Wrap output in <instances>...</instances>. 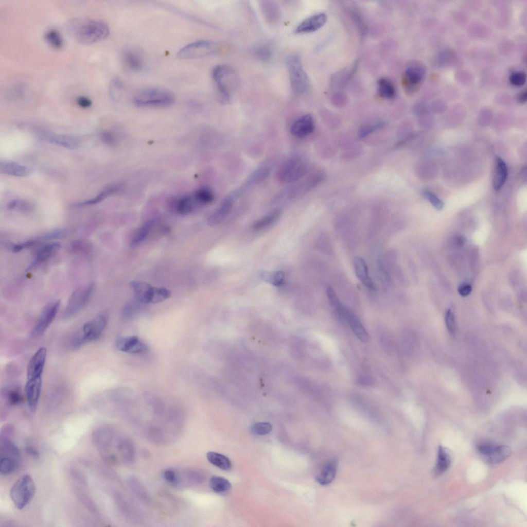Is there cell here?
I'll use <instances>...</instances> for the list:
<instances>
[{"instance_id": "obj_4", "label": "cell", "mask_w": 527, "mask_h": 527, "mask_svg": "<svg viewBox=\"0 0 527 527\" xmlns=\"http://www.w3.org/2000/svg\"><path fill=\"white\" fill-rule=\"evenodd\" d=\"M36 490V485L32 478L28 475H24L20 477L11 487L10 496L15 507L22 510L33 498Z\"/></svg>"}, {"instance_id": "obj_16", "label": "cell", "mask_w": 527, "mask_h": 527, "mask_svg": "<svg viewBox=\"0 0 527 527\" xmlns=\"http://www.w3.org/2000/svg\"><path fill=\"white\" fill-rule=\"evenodd\" d=\"M202 206L194 191L177 199L173 203L174 210L182 215L191 213L198 207Z\"/></svg>"}, {"instance_id": "obj_3", "label": "cell", "mask_w": 527, "mask_h": 527, "mask_svg": "<svg viewBox=\"0 0 527 527\" xmlns=\"http://www.w3.org/2000/svg\"><path fill=\"white\" fill-rule=\"evenodd\" d=\"M307 164L304 157L293 154L286 160L280 165L277 172V178L283 183L297 182L306 173Z\"/></svg>"}, {"instance_id": "obj_15", "label": "cell", "mask_w": 527, "mask_h": 527, "mask_svg": "<svg viewBox=\"0 0 527 527\" xmlns=\"http://www.w3.org/2000/svg\"><path fill=\"white\" fill-rule=\"evenodd\" d=\"M341 321L347 323L357 337L363 342L369 340V335L358 317L346 306L341 316Z\"/></svg>"}, {"instance_id": "obj_42", "label": "cell", "mask_w": 527, "mask_h": 527, "mask_svg": "<svg viewBox=\"0 0 527 527\" xmlns=\"http://www.w3.org/2000/svg\"><path fill=\"white\" fill-rule=\"evenodd\" d=\"M10 209H15L24 212H29L32 210L33 205L28 201L20 200H14L10 201L8 204Z\"/></svg>"}, {"instance_id": "obj_36", "label": "cell", "mask_w": 527, "mask_h": 527, "mask_svg": "<svg viewBox=\"0 0 527 527\" xmlns=\"http://www.w3.org/2000/svg\"><path fill=\"white\" fill-rule=\"evenodd\" d=\"M424 74V68L418 65H411L405 71V79L410 85H414L419 83Z\"/></svg>"}, {"instance_id": "obj_31", "label": "cell", "mask_w": 527, "mask_h": 527, "mask_svg": "<svg viewBox=\"0 0 527 527\" xmlns=\"http://www.w3.org/2000/svg\"><path fill=\"white\" fill-rule=\"evenodd\" d=\"M207 460L213 465L224 470L231 468L230 460L225 455L214 451H209L206 454Z\"/></svg>"}, {"instance_id": "obj_49", "label": "cell", "mask_w": 527, "mask_h": 527, "mask_svg": "<svg viewBox=\"0 0 527 527\" xmlns=\"http://www.w3.org/2000/svg\"><path fill=\"white\" fill-rule=\"evenodd\" d=\"M510 82L516 86L523 85L526 81V74L524 72H517L512 74L510 77Z\"/></svg>"}, {"instance_id": "obj_21", "label": "cell", "mask_w": 527, "mask_h": 527, "mask_svg": "<svg viewBox=\"0 0 527 527\" xmlns=\"http://www.w3.org/2000/svg\"><path fill=\"white\" fill-rule=\"evenodd\" d=\"M116 347L119 350L131 354H136L147 350L146 345L136 336L120 337L116 343Z\"/></svg>"}, {"instance_id": "obj_38", "label": "cell", "mask_w": 527, "mask_h": 527, "mask_svg": "<svg viewBox=\"0 0 527 527\" xmlns=\"http://www.w3.org/2000/svg\"><path fill=\"white\" fill-rule=\"evenodd\" d=\"M194 192L202 206L212 203L215 199V195L213 191L208 187H201L195 190Z\"/></svg>"}, {"instance_id": "obj_6", "label": "cell", "mask_w": 527, "mask_h": 527, "mask_svg": "<svg viewBox=\"0 0 527 527\" xmlns=\"http://www.w3.org/2000/svg\"><path fill=\"white\" fill-rule=\"evenodd\" d=\"M287 63L293 92L298 95L305 93L309 87V79L300 57L297 55H291L288 58Z\"/></svg>"}, {"instance_id": "obj_26", "label": "cell", "mask_w": 527, "mask_h": 527, "mask_svg": "<svg viewBox=\"0 0 527 527\" xmlns=\"http://www.w3.org/2000/svg\"><path fill=\"white\" fill-rule=\"evenodd\" d=\"M337 469V460L331 459L323 465L318 473L316 476L317 481L323 485L329 484L333 481L336 476Z\"/></svg>"}, {"instance_id": "obj_56", "label": "cell", "mask_w": 527, "mask_h": 527, "mask_svg": "<svg viewBox=\"0 0 527 527\" xmlns=\"http://www.w3.org/2000/svg\"><path fill=\"white\" fill-rule=\"evenodd\" d=\"M103 138L110 144H113L115 143V138L112 135L109 133H106L104 134Z\"/></svg>"}, {"instance_id": "obj_17", "label": "cell", "mask_w": 527, "mask_h": 527, "mask_svg": "<svg viewBox=\"0 0 527 527\" xmlns=\"http://www.w3.org/2000/svg\"><path fill=\"white\" fill-rule=\"evenodd\" d=\"M314 120L310 114L304 115L296 119L292 124L290 132L295 137L303 138L313 132Z\"/></svg>"}, {"instance_id": "obj_28", "label": "cell", "mask_w": 527, "mask_h": 527, "mask_svg": "<svg viewBox=\"0 0 527 527\" xmlns=\"http://www.w3.org/2000/svg\"><path fill=\"white\" fill-rule=\"evenodd\" d=\"M171 295V292L165 288H157L152 286L148 289L143 303L155 304L160 303Z\"/></svg>"}, {"instance_id": "obj_8", "label": "cell", "mask_w": 527, "mask_h": 527, "mask_svg": "<svg viewBox=\"0 0 527 527\" xmlns=\"http://www.w3.org/2000/svg\"><path fill=\"white\" fill-rule=\"evenodd\" d=\"M94 288L93 284H91L75 290L68 301L64 311V317H71L81 310L90 300Z\"/></svg>"}, {"instance_id": "obj_55", "label": "cell", "mask_w": 527, "mask_h": 527, "mask_svg": "<svg viewBox=\"0 0 527 527\" xmlns=\"http://www.w3.org/2000/svg\"><path fill=\"white\" fill-rule=\"evenodd\" d=\"M256 54L259 57L265 59L269 57L270 52L267 48L262 47L257 49Z\"/></svg>"}, {"instance_id": "obj_52", "label": "cell", "mask_w": 527, "mask_h": 527, "mask_svg": "<svg viewBox=\"0 0 527 527\" xmlns=\"http://www.w3.org/2000/svg\"><path fill=\"white\" fill-rule=\"evenodd\" d=\"M164 477L165 480L171 485H176L178 483V476L173 469H166L164 472Z\"/></svg>"}, {"instance_id": "obj_41", "label": "cell", "mask_w": 527, "mask_h": 527, "mask_svg": "<svg viewBox=\"0 0 527 527\" xmlns=\"http://www.w3.org/2000/svg\"><path fill=\"white\" fill-rule=\"evenodd\" d=\"M51 142L59 146L69 149H74L79 145L78 142L75 139L67 136H57L52 138Z\"/></svg>"}, {"instance_id": "obj_53", "label": "cell", "mask_w": 527, "mask_h": 527, "mask_svg": "<svg viewBox=\"0 0 527 527\" xmlns=\"http://www.w3.org/2000/svg\"><path fill=\"white\" fill-rule=\"evenodd\" d=\"M458 290L461 296L466 297L471 293L472 287L469 284L464 283L460 285Z\"/></svg>"}, {"instance_id": "obj_9", "label": "cell", "mask_w": 527, "mask_h": 527, "mask_svg": "<svg viewBox=\"0 0 527 527\" xmlns=\"http://www.w3.org/2000/svg\"><path fill=\"white\" fill-rule=\"evenodd\" d=\"M107 323L108 317L106 314H100L86 322L78 331L84 344L97 339L106 328Z\"/></svg>"}, {"instance_id": "obj_29", "label": "cell", "mask_w": 527, "mask_h": 527, "mask_svg": "<svg viewBox=\"0 0 527 527\" xmlns=\"http://www.w3.org/2000/svg\"><path fill=\"white\" fill-rule=\"evenodd\" d=\"M451 459L448 450L441 445L438 449L437 463L434 468V473L438 476L445 472L449 467Z\"/></svg>"}, {"instance_id": "obj_27", "label": "cell", "mask_w": 527, "mask_h": 527, "mask_svg": "<svg viewBox=\"0 0 527 527\" xmlns=\"http://www.w3.org/2000/svg\"><path fill=\"white\" fill-rule=\"evenodd\" d=\"M507 175V169L505 162L499 156L496 158L493 187L499 191L505 183Z\"/></svg>"}, {"instance_id": "obj_7", "label": "cell", "mask_w": 527, "mask_h": 527, "mask_svg": "<svg viewBox=\"0 0 527 527\" xmlns=\"http://www.w3.org/2000/svg\"><path fill=\"white\" fill-rule=\"evenodd\" d=\"M217 50L214 42L200 40L190 43L181 48L177 52L180 59H191L205 57L213 55Z\"/></svg>"}, {"instance_id": "obj_30", "label": "cell", "mask_w": 527, "mask_h": 527, "mask_svg": "<svg viewBox=\"0 0 527 527\" xmlns=\"http://www.w3.org/2000/svg\"><path fill=\"white\" fill-rule=\"evenodd\" d=\"M121 185L119 184L109 185L103 189L95 197L88 200L77 204L79 206L92 205L100 202L109 196L114 194L119 190Z\"/></svg>"}, {"instance_id": "obj_48", "label": "cell", "mask_w": 527, "mask_h": 527, "mask_svg": "<svg viewBox=\"0 0 527 527\" xmlns=\"http://www.w3.org/2000/svg\"><path fill=\"white\" fill-rule=\"evenodd\" d=\"M445 322L448 331L453 334L455 331V321L453 312L448 309L445 314Z\"/></svg>"}, {"instance_id": "obj_18", "label": "cell", "mask_w": 527, "mask_h": 527, "mask_svg": "<svg viewBox=\"0 0 527 527\" xmlns=\"http://www.w3.org/2000/svg\"><path fill=\"white\" fill-rule=\"evenodd\" d=\"M121 62L126 69L137 72L142 69L144 58L139 51L133 48L124 50L121 54Z\"/></svg>"}, {"instance_id": "obj_40", "label": "cell", "mask_w": 527, "mask_h": 527, "mask_svg": "<svg viewBox=\"0 0 527 527\" xmlns=\"http://www.w3.org/2000/svg\"><path fill=\"white\" fill-rule=\"evenodd\" d=\"M122 89L121 81L117 78L113 79L109 86V92L111 98L115 100H118L121 96Z\"/></svg>"}, {"instance_id": "obj_11", "label": "cell", "mask_w": 527, "mask_h": 527, "mask_svg": "<svg viewBox=\"0 0 527 527\" xmlns=\"http://www.w3.org/2000/svg\"><path fill=\"white\" fill-rule=\"evenodd\" d=\"M478 452L491 464L503 462L511 454L510 448L506 445H494L489 443H483L477 446Z\"/></svg>"}, {"instance_id": "obj_51", "label": "cell", "mask_w": 527, "mask_h": 527, "mask_svg": "<svg viewBox=\"0 0 527 527\" xmlns=\"http://www.w3.org/2000/svg\"><path fill=\"white\" fill-rule=\"evenodd\" d=\"M271 283L276 286L282 285L285 280V273L283 271H278L275 272L270 276L268 278Z\"/></svg>"}, {"instance_id": "obj_54", "label": "cell", "mask_w": 527, "mask_h": 527, "mask_svg": "<svg viewBox=\"0 0 527 527\" xmlns=\"http://www.w3.org/2000/svg\"><path fill=\"white\" fill-rule=\"evenodd\" d=\"M78 104L83 108H87L91 106V100L85 96H80L77 99Z\"/></svg>"}, {"instance_id": "obj_50", "label": "cell", "mask_w": 527, "mask_h": 527, "mask_svg": "<svg viewBox=\"0 0 527 527\" xmlns=\"http://www.w3.org/2000/svg\"><path fill=\"white\" fill-rule=\"evenodd\" d=\"M383 126V123L379 122L374 124L365 125L362 127L359 131V135L360 137H363L370 134L373 131L380 128Z\"/></svg>"}, {"instance_id": "obj_33", "label": "cell", "mask_w": 527, "mask_h": 527, "mask_svg": "<svg viewBox=\"0 0 527 527\" xmlns=\"http://www.w3.org/2000/svg\"><path fill=\"white\" fill-rule=\"evenodd\" d=\"M154 225V221L150 220L144 223L136 231L131 243V247L139 245L148 235Z\"/></svg>"}, {"instance_id": "obj_10", "label": "cell", "mask_w": 527, "mask_h": 527, "mask_svg": "<svg viewBox=\"0 0 527 527\" xmlns=\"http://www.w3.org/2000/svg\"><path fill=\"white\" fill-rule=\"evenodd\" d=\"M60 305V301L57 300L45 306L37 323L31 331V337L37 338L45 332L55 318Z\"/></svg>"}, {"instance_id": "obj_25", "label": "cell", "mask_w": 527, "mask_h": 527, "mask_svg": "<svg viewBox=\"0 0 527 527\" xmlns=\"http://www.w3.org/2000/svg\"><path fill=\"white\" fill-rule=\"evenodd\" d=\"M0 171L10 175L25 177L31 173V169L16 162L4 160L0 163Z\"/></svg>"}, {"instance_id": "obj_37", "label": "cell", "mask_w": 527, "mask_h": 527, "mask_svg": "<svg viewBox=\"0 0 527 527\" xmlns=\"http://www.w3.org/2000/svg\"><path fill=\"white\" fill-rule=\"evenodd\" d=\"M280 215L279 209H275L268 214L256 221L253 225L255 230H260L270 225L274 222Z\"/></svg>"}, {"instance_id": "obj_5", "label": "cell", "mask_w": 527, "mask_h": 527, "mask_svg": "<svg viewBox=\"0 0 527 527\" xmlns=\"http://www.w3.org/2000/svg\"><path fill=\"white\" fill-rule=\"evenodd\" d=\"M212 76L223 100L229 101L237 82L234 71L227 65H217L213 69Z\"/></svg>"}, {"instance_id": "obj_2", "label": "cell", "mask_w": 527, "mask_h": 527, "mask_svg": "<svg viewBox=\"0 0 527 527\" xmlns=\"http://www.w3.org/2000/svg\"><path fill=\"white\" fill-rule=\"evenodd\" d=\"M175 100L174 94L161 87L150 86L137 92L134 97L135 104L140 107H167Z\"/></svg>"}, {"instance_id": "obj_24", "label": "cell", "mask_w": 527, "mask_h": 527, "mask_svg": "<svg viewBox=\"0 0 527 527\" xmlns=\"http://www.w3.org/2000/svg\"><path fill=\"white\" fill-rule=\"evenodd\" d=\"M356 275L359 280L367 289L375 290V284L371 278L365 261L360 256H356L354 260Z\"/></svg>"}, {"instance_id": "obj_46", "label": "cell", "mask_w": 527, "mask_h": 527, "mask_svg": "<svg viewBox=\"0 0 527 527\" xmlns=\"http://www.w3.org/2000/svg\"><path fill=\"white\" fill-rule=\"evenodd\" d=\"M39 241V239L38 238L36 239H30L24 242L12 244L10 246V248L13 252H18L25 249L34 245L38 243Z\"/></svg>"}, {"instance_id": "obj_47", "label": "cell", "mask_w": 527, "mask_h": 527, "mask_svg": "<svg viewBox=\"0 0 527 527\" xmlns=\"http://www.w3.org/2000/svg\"><path fill=\"white\" fill-rule=\"evenodd\" d=\"M67 234V231L64 229H58L52 231L42 236L39 240H51L63 238Z\"/></svg>"}, {"instance_id": "obj_13", "label": "cell", "mask_w": 527, "mask_h": 527, "mask_svg": "<svg viewBox=\"0 0 527 527\" xmlns=\"http://www.w3.org/2000/svg\"><path fill=\"white\" fill-rule=\"evenodd\" d=\"M271 168L267 165H262L256 168L248 177L243 184L232 192L237 198L252 187L260 184L269 176Z\"/></svg>"}, {"instance_id": "obj_34", "label": "cell", "mask_w": 527, "mask_h": 527, "mask_svg": "<svg viewBox=\"0 0 527 527\" xmlns=\"http://www.w3.org/2000/svg\"><path fill=\"white\" fill-rule=\"evenodd\" d=\"M210 488L215 493L224 494L229 491L231 488V484L226 479L217 476H212L209 482Z\"/></svg>"}, {"instance_id": "obj_35", "label": "cell", "mask_w": 527, "mask_h": 527, "mask_svg": "<svg viewBox=\"0 0 527 527\" xmlns=\"http://www.w3.org/2000/svg\"><path fill=\"white\" fill-rule=\"evenodd\" d=\"M378 91L379 95L385 99H393L396 95V90L393 83L387 78L379 80Z\"/></svg>"}, {"instance_id": "obj_58", "label": "cell", "mask_w": 527, "mask_h": 527, "mask_svg": "<svg viewBox=\"0 0 527 527\" xmlns=\"http://www.w3.org/2000/svg\"><path fill=\"white\" fill-rule=\"evenodd\" d=\"M518 99L519 102L523 103L526 101V90L521 92L518 95Z\"/></svg>"}, {"instance_id": "obj_23", "label": "cell", "mask_w": 527, "mask_h": 527, "mask_svg": "<svg viewBox=\"0 0 527 527\" xmlns=\"http://www.w3.org/2000/svg\"><path fill=\"white\" fill-rule=\"evenodd\" d=\"M60 248V244L56 242L48 243L42 245L36 252L33 259L27 268V270H31L37 266L48 259Z\"/></svg>"}, {"instance_id": "obj_45", "label": "cell", "mask_w": 527, "mask_h": 527, "mask_svg": "<svg viewBox=\"0 0 527 527\" xmlns=\"http://www.w3.org/2000/svg\"><path fill=\"white\" fill-rule=\"evenodd\" d=\"M425 197L431 203V204L437 210L442 209L444 207V203L435 195L429 190H426L423 191Z\"/></svg>"}, {"instance_id": "obj_19", "label": "cell", "mask_w": 527, "mask_h": 527, "mask_svg": "<svg viewBox=\"0 0 527 527\" xmlns=\"http://www.w3.org/2000/svg\"><path fill=\"white\" fill-rule=\"evenodd\" d=\"M235 199L231 194L226 196L218 208L209 216L208 225L214 226L223 221L231 211Z\"/></svg>"}, {"instance_id": "obj_22", "label": "cell", "mask_w": 527, "mask_h": 527, "mask_svg": "<svg viewBox=\"0 0 527 527\" xmlns=\"http://www.w3.org/2000/svg\"><path fill=\"white\" fill-rule=\"evenodd\" d=\"M327 16L325 13H320L307 17L303 21L296 27L297 33H310L317 31L326 23Z\"/></svg>"}, {"instance_id": "obj_14", "label": "cell", "mask_w": 527, "mask_h": 527, "mask_svg": "<svg viewBox=\"0 0 527 527\" xmlns=\"http://www.w3.org/2000/svg\"><path fill=\"white\" fill-rule=\"evenodd\" d=\"M47 355L45 347L39 348L30 359L27 367V379L42 377Z\"/></svg>"}, {"instance_id": "obj_44", "label": "cell", "mask_w": 527, "mask_h": 527, "mask_svg": "<svg viewBox=\"0 0 527 527\" xmlns=\"http://www.w3.org/2000/svg\"><path fill=\"white\" fill-rule=\"evenodd\" d=\"M8 403L10 405H16L21 402L22 396L20 390L14 388L9 390L6 395Z\"/></svg>"}, {"instance_id": "obj_1", "label": "cell", "mask_w": 527, "mask_h": 527, "mask_svg": "<svg viewBox=\"0 0 527 527\" xmlns=\"http://www.w3.org/2000/svg\"><path fill=\"white\" fill-rule=\"evenodd\" d=\"M66 29L75 40L84 44L101 41L110 33L109 27L105 22L92 18H73L66 23Z\"/></svg>"}, {"instance_id": "obj_57", "label": "cell", "mask_w": 527, "mask_h": 527, "mask_svg": "<svg viewBox=\"0 0 527 527\" xmlns=\"http://www.w3.org/2000/svg\"><path fill=\"white\" fill-rule=\"evenodd\" d=\"M359 381L361 384L363 385L372 384L373 383V381L371 378L365 377L360 378Z\"/></svg>"}, {"instance_id": "obj_12", "label": "cell", "mask_w": 527, "mask_h": 527, "mask_svg": "<svg viewBox=\"0 0 527 527\" xmlns=\"http://www.w3.org/2000/svg\"><path fill=\"white\" fill-rule=\"evenodd\" d=\"M321 179V177L317 175L293 184L277 194L275 197V200H286L297 198L314 187L320 182Z\"/></svg>"}, {"instance_id": "obj_43", "label": "cell", "mask_w": 527, "mask_h": 527, "mask_svg": "<svg viewBox=\"0 0 527 527\" xmlns=\"http://www.w3.org/2000/svg\"><path fill=\"white\" fill-rule=\"evenodd\" d=\"M272 429V426L268 422H259L255 424L251 428L254 434L264 435L269 434Z\"/></svg>"}, {"instance_id": "obj_39", "label": "cell", "mask_w": 527, "mask_h": 527, "mask_svg": "<svg viewBox=\"0 0 527 527\" xmlns=\"http://www.w3.org/2000/svg\"><path fill=\"white\" fill-rule=\"evenodd\" d=\"M19 464V462L9 458L1 457L0 472L5 475L12 472Z\"/></svg>"}, {"instance_id": "obj_32", "label": "cell", "mask_w": 527, "mask_h": 527, "mask_svg": "<svg viewBox=\"0 0 527 527\" xmlns=\"http://www.w3.org/2000/svg\"><path fill=\"white\" fill-rule=\"evenodd\" d=\"M46 43L55 49H60L64 45V40L60 32L55 28L47 30L44 35Z\"/></svg>"}, {"instance_id": "obj_20", "label": "cell", "mask_w": 527, "mask_h": 527, "mask_svg": "<svg viewBox=\"0 0 527 527\" xmlns=\"http://www.w3.org/2000/svg\"><path fill=\"white\" fill-rule=\"evenodd\" d=\"M42 388V377L27 379L25 385V394L28 407L32 412L36 411L39 400Z\"/></svg>"}]
</instances>
